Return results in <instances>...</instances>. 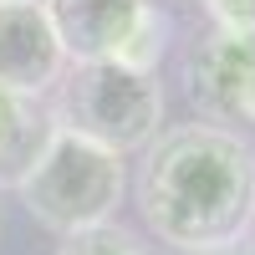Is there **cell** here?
<instances>
[{"label": "cell", "mask_w": 255, "mask_h": 255, "mask_svg": "<svg viewBox=\"0 0 255 255\" xmlns=\"http://www.w3.org/2000/svg\"><path fill=\"white\" fill-rule=\"evenodd\" d=\"M138 215L179 255L240 245L255 225V148L215 123L158 133L143 148Z\"/></svg>", "instance_id": "obj_1"}, {"label": "cell", "mask_w": 255, "mask_h": 255, "mask_svg": "<svg viewBox=\"0 0 255 255\" xmlns=\"http://www.w3.org/2000/svg\"><path fill=\"white\" fill-rule=\"evenodd\" d=\"M51 118L56 128L128 158L163 133V87L153 72H133L118 61H67Z\"/></svg>", "instance_id": "obj_2"}, {"label": "cell", "mask_w": 255, "mask_h": 255, "mask_svg": "<svg viewBox=\"0 0 255 255\" xmlns=\"http://www.w3.org/2000/svg\"><path fill=\"white\" fill-rule=\"evenodd\" d=\"M15 194L36 225L56 230V235H77V230L108 225L118 215V204L128 194V168L118 153L56 128L41 163L26 174Z\"/></svg>", "instance_id": "obj_3"}, {"label": "cell", "mask_w": 255, "mask_h": 255, "mask_svg": "<svg viewBox=\"0 0 255 255\" xmlns=\"http://www.w3.org/2000/svg\"><path fill=\"white\" fill-rule=\"evenodd\" d=\"M184 92L204 123L255 128V31H204L184 56Z\"/></svg>", "instance_id": "obj_4"}, {"label": "cell", "mask_w": 255, "mask_h": 255, "mask_svg": "<svg viewBox=\"0 0 255 255\" xmlns=\"http://www.w3.org/2000/svg\"><path fill=\"white\" fill-rule=\"evenodd\" d=\"M61 72H67V51L46 20V5L41 0L0 5V87L46 97Z\"/></svg>", "instance_id": "obj_5"}, {"label": "cell", "mask_w": 255, "mask_h": 255, "mask_svg": "<svg viewBox=\"0 0 255 255\" xmlns=\"http://www.w3.org/2000/svg\"><path fill=\"white\" fill-rule=\"evenodd\" d=\"M67 61H118L153 0H41Z\"/></svg>", "instance_id": "obj_6"}, {"label": "cell", "mask_w": 255, "mask_h": 255, "mask_svg": "<svg viewBox=\"0 0 255 255\" xmlns=\"http://www.w3.org/2000/svg\"><path fill=\"white\" fill-rule=\"evenodd\" d=\"M56 133L51 102L0 87V189H20Z\"/></svg>", "instance_id": "obj_7"}, {"label": "cell", "mask_w": 255, "mask_h": 255, "mask_svg": "<svg viewBox=\"0 0 255 255\" xmlns=\"http://www.w3.org/2000/svg\"><path fill=\"white\" fill-rule=\"evenodd\" d=\"M163 51H168V15L153 5V10L143 15V26L133 31V41L118 51V67H133V72H153V77H158Z\"/></svg>", "instance_id": "obj_8"}, {"label": "cell", "mask_w": 255, "mask_h": 255, "mask_svg": "<svg viewBox=\"0 0 255 255\" xmlns=\"http://www.w3.org/2000/svg\"><path fill=\"white\" fill-rule=\"evenodd\" d=\"M61 255H148L133 235H128L123 225H92V230H77V235H67V245H61Z\"/></svg>", "instance_id": "obj_9"}, {"label": "cell", "mask_w": 255, "mask_h": 255, "mask_svg": "<svg viewBox=\"0 0 255 255\" xmlns=\"http://www.w3.org/2000/svg\"><path fill=\"white\" fill-rule=\"evenodd\" d=\"M215 31H255V0H199Z\"/></svg>", "instance_id": "obj_10"}, {"label": "cell", "mask_w": 255, "mask_h": 255, "mask_svg": "<svg viewBox=\"0 0 255 255\" xmlns=\"http://www.w3.org/2000/svg\"><path fill=\"white\" fill-rule=\"evenodd\" d=\"M204 255H255V240L245 235L240 245H225V250H204Z\"/></svg>", "instance_id": "obj_11"}, {"label": "cell", "mask_w": 255, "mask_h": 255, "mask_svg": "<svg viewBox=\"0 0 255 255\" xmlns=\"http://www.w3.org/2000/svg\"><path fill=\"white\" fill-rule=\"evenodd\" d=\"M0 5H15V0H0Z\"/></svg>", "instance_id": "obj_12"}, {"label": "cell", "mask_w": 255, "mask_h": 255, "mask_svg": "<svg viewBox=\"0 0 255 255\" xmlns=\"http://www.w3.org/2000/svg\"><path fill=\"white\" fill-rule=\"evenodd\" d=\"M250 230H255V225H250Z\"/></svg>", "instance_id": "obj_13"}]
</instances>
